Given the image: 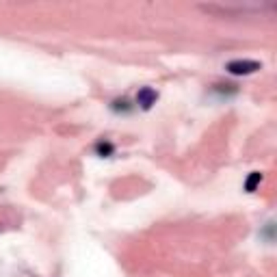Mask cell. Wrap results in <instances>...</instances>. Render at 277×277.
<instances>
[{"instance_id": "cell-3", "label": "cell", "mask_w": 277, "mask_h": 277, "mask_svg": "<svg viewBox=\"0 0 277 277\" xmlns=\"http://www.w3.org/2000/svg\"><path fill=\"white\" fill-rule=\"evenodd\" d=\"M260 182H262V174H260V171L249 174V178L245 180V190H247V193H254V190L260 186Z\"/></svg>"}, {"instance_id": "cell-1", "label": "cell", "mask_w": 277, "mask_h": 277, "mask_svg": "<svg viewBox=\"0 0 277 277\" xmlns=\"http://www.w3.org/2000/svg\"><path fill=\"white\" fill-rule=\"evenodd\" d=\"M226 70L232 76H249V74H256L258 70H262V63L252 61V58H236V61H230L226 65Z\"/></svg>"}, {"instance_id": "cell-4", "label": "cell", "mask_w": 277, "mask_h": 277, "mask_svg": "<svg viewBox=\"0 0 277 277\" xmlns=\"http://www.w3.org/2000/svg\"><path fill=\"white\" fill-rule=\"evenodd\" d=\"M96 152H98L100 156H110V154L115 152V145L108 143V141H100V143L96 145Z\"/></svg>"}, {"instance_id": "cell-2", "label": "cell", "mask_w": 277, "mask_h": 277, "mask_svg": "<svg viewBox=\"0 0 277 277\" xmlns=\"http://www.w3.org/2000/svg\"><path fill=\"white\" fill-rule=\"evenodd\" d=\"M158 100V94L152 87H143V89H138V94H136V104L141 106L143 110H150L152 106L156 104Z\"/></svg>"}]
</instances>
